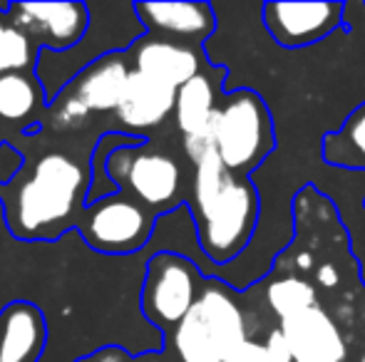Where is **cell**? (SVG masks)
Returning a JSON list of instances; mask_svg holds the SVG:
<instances>
[{
  "mask_svg": "<svg viewBox=\"0 0 365 362\" xmlns=\"http://www.w3.org/2000/svg\"><path fill=\"white\" fill-rule=\"evenodd\" d=\"M90 174L60 151L40 156L25 176L0 186L5 228L20 243H53L75 228L77 208H85Z\"/></svg>",
  "mask_w": 365,
  "mask_h": 362,
  "instance_id": "cell-1",
  "label": "cell"
},
{
  "mask_svg": "<svg viewBox=\"0 0 365 362\" xmlns=\"http://www.w3.org/2000/svg\"><path fill=\"white\" fill-rule=\"evenodd\" d=\"M192 218L199 251L214 266L234 261L249 246L259 223V193L254 183L231 174L214 147L194 161Z\"/></svg>",
  "mask_w": 365,
  "mask_h": 362,
  "instance_id": "cell-2",
  "label": "cell"
},
{
  "mask_svg": "<svg viewBox=\"0 0 365 362\" xmlns=\"http://www.w3.org/2000/svg\"><path fill=\"white\" fill-rule=\"evenodd\" d=\"M246 340V320L239 303L212 275L204 280L189 315L174 328L172 348L179 362H234Z\"/></svg>",
  "mask_w": 365,
  "mask_h": 362,
  "instance_id": "cell-3",
  "label": "cell"
},
{
  "mask_svg": "<svg viewBox=\"0 0 365 362\" xmlns=\"http://www.w3.org/2000/svg\"><path fill=\"white\" fill-rule=\"evenodd\" d=\"M212 144L221 164L244 179L274 151V119L259 92L244 87L224 97L212 122Z\"/></svg>",
  "mask_w": 365,
  "mask_h": 362,
  "instance_id": "cell-4",
  "label": "cell"
},
{
  "mask_svg": "<svg viewBox=\"0 0 365 362\" xmlns=\"http://www.w3.org/2000/svg\"><path fill=\"white\" fill-rule=\"evenodd\" d=\"M202 266L174 251L149 256L145 280L140 288L142 318L159 333H169L182 323L202 293Z\"/></svg>",
  "mask_w": 365,
  "mask_h": 362,
  "instance_id": "cell-5",
  "label": "cell"
},
{
  "mask_svg": "<svg viewBox=\"0 0 365 362\" xmlns=\"http://www.w3.org/2000/svg\"><path fill=\"white\" fill-rule=\"evenodd\" d=\"M82 241L102 256H137L157 228V218L127 193H115L80 213Z\"/></svg>",
  "mask_w": 365,
  "mask_h": 362,
  "instance_id": "cell-6",
  "label": "cell"
},
{
  "mask_svg": "<svg viewBox=\"0 0 365 362\" xmlns=\"http://www.w3.org/2000/svg\"><path fill=\"white\" fill-rule=\"evenodd\" d=\"M132 65L127 53H110L97 63H90L80 75L58 95L55 115L60 124H73L87 115H105L117 112L127 82H130ZM50 105V107H53Z\"/></svg>",
  "mask_w": 365,
  "mask_h": 362,
  "instance_id": "cell-7",
  "label": "cell"
},
{
  "mask_svg": "<svg viewBox=\"0 0 365 362\" xmlns=\"http://www.w3.org/2000/svg\"><path fill=\"white\" fill-rule=\"evenodd\" d=\"M8 18L38 50L68 53L87 38L92 25L87 3H15L8 5Z\"/></svg>",
  "mask_w": 365,
  "mask_h": 362,
  "instance_id": "cell-8",
  "label": "cell"
},
{
  "mask_svg": "<svg viewBox=\"0 0 365 362\" xmlns=\"http://www.w3.org/2000/svg\"><path fill=\"white\" fill-rule=\"evenodd\" d=\"M346 18L343 3H266L264 25L279 48H311L331 38Z\"/></svg>",
  "mask_w": 365,
  "mask_h": 362,
  "instance_id": "cell-9",
  "label": "cell"
},
{
  "mask_svg": "<svg viewBox=\"0 0 365 362\" xmlns=\"http://www.w3.org/2000/svg\"><path fill=\"white\" fill-rule=\"evenodd\" d=\"M135 13L147 35L182 45H202L217 28L209 3H135Z\"/></svg>",
  "mask_w": 365,
  "mask_h": 362,
  "instance_id": "cell-10",
  "label": "cell"
},
{
  "mask_svg": "<svg viewBox=\"0 0 365 362\" xmlns=\"http://www.w3.org/2000/svg\"><path fill=\"white\" fill-rule=\"evenodd\" d=\"M132 60V68L137 73L147 75L152 80L169 85V87L179 90L202 75V53L194 45L172 43V40L154 38V35H145L140 38L130 50H127Z\"/></svg>",
  "mask_w": 365,
  "mask_h": 362,
  "instance_id": "cell-11",
  "label": "cell"
},
{
  "mask_svg": "<svg viewBox=\"0 0 365 362\" xmlns=\"http://www.w3.org/2000/svg\"><path fill=\"white\" fill-rule=\"evenodd\" d=\"M293 362H343L348 355L338 325L323 308H308L281 323Z\"/></svg>",
  "mask_w": 365,
  "mask_h": 362,
  "instance_id": "cell-12",
  "label": "cell"
},
{
  "mask_svg": "<svg viewBox=\"0 0 365 362\" xmlns=\"http://www.w3.org/2000/svg\"><path fill=\"white\" fill-rule=\"evenodd\" d=\"M217 92L209 75H197L177 90L174 119L184 134V149L192 161L212 149V122L217 115Z\"/></svg>",
  "mask_w": 365,
  "mask_h": 362,
  "instance_id": "cell-13",
  "label": "cell"
},
{
  "mask_svg": "<svg viewBox=\"0 0 365 362\" xmlns=\"http://www.w3.org/2000/svg\"><path fill=\"white\" fill-rule=\"evenodd\" d=\"M48 318L38 305L15 300L0 310V360L40 362L48 345Z\"/></svg>",
  "mask_w": 365,
  "mask_h": 362,
  "instance_id": "cell-14",
  "label": "cell"
},
{
  "mask_svg": "<svg viewBox=\"0 0 365 362\" xmlns=\"http://www.w3.org/2000/svg\"><path fill=\"white\" fill-rule=\"evenodd\" d=\"M174 105H177V90L132 68L125 97L117 107V119L132 132H147L169 119Z\"/></svg>",
  "mask_w": 365,
  "mask_h": 362,
  "instance_id": "cell-15",
  "label": "cell"
},
{
  "mask_svg": "<svg viewBox=\"0 0 365 362\" xmlns=\"http://www.w3.org/2000/svg\"><path fill=\"white\" fill-rule=\"evenodd\" d=\"M323 161L338 169L365 171V102L346 117L336 132H328L321 142Z\"/></svg>",
  "mask_w": 365,
  "mask_h": 362,
  "instance_id": "cell-16",
  "label": "cell"
},
{
  "mask_svg": "<svg viewBox=\"0 0 365 362\" xmlns=\"http://www.w3.org/2000/svg\"><path fill=\"white\" fill-rule=\"evenodd\" d=\"M45 95L38 92V80L28 73H10L0 78V119L25 122L35 115Z\"/></svg>",
  "mask_w": 365,
  "mask_h": 362,
  "instance_id": "cell-17",
  "label": "cell"
},
{
  "mask_svg": "<svg viewBox=\"0 0 365 362\" xmlns=\"http://www.w3.org/2000/svg\"><path fill=\"white\" fill-rule=\"evenodd\" d=\"M266 303L276 313V318L284 320L293 318V315L303 313L308 308H316V288L308 280L296 278V275H286V278H276L266 288Z\"/></svg>",
  "mask_w": 365,
  "mask_h": 362,
  "instance_id": "cell-18",
  "label": "cell"
},
{
  "mask_svg": "<svg viewBox=\"0 0 365 362\" xmlns=\"http://www.w3.org/2000/svg\"><path fill=\"white\" fill-rule=\"evenodd\" d=\"M38 55L40 50L33 40L8 18V8L0 10V78L10 73H28L38 65Z\"/></svg>",
  "mask_w": 365,
  "mask_h": 362,
  "instance_id": "cell-19",
  "label": "cell"
},
{
  "mask_svg": "<svg viewBox=\"0 0 365 362\" xmlns=\"http://www.w3.org/2000/svg\"><path fill=\"white\" fill-rule=\"evenodd\" d=\"M25 169V159L13 144H0V186H10Z\"/></svg>",
  "mask_w": 365,
  "mask_h": 362,
  "instance_id": "cell-20",
  "label": "cell"
},
{
  "mask_svg": "<svg viewBox=\"0 0 365 362\" xmlns=\"http://www.w3.org/2000/svg\"><path fill=\"white\" fill-rule=\"evenodd\" d=\"M266 350H269V355H271V360H274V362H293L289 340L284 338L281 328L271 330V335L266 338Z\"/></svg>",
  "mask_w": 365,
  "mask_h": 362,
  "instance_id": "cell-21",
  "label": "cell"
},
{
  "mask_svg": "<svg viewBox=\"0 0 365 362\" xmlns=\"http://www.w3.org/2000/svg\"><path fill=\"white\" fill-rule=\"evenodd\" d=\"M234 362H274L266 350V345L256 343V340H246V345L241 348V353L236 355Z\"/></svg>",
  "mask_w": 365,
  "mask_h": 362,
  "instance_id": "cell-22",
  "label": "cell"
},
{
  "mask_svg": "<svg viewBox=\"0 0 365 362\" xmlns=\"http://www.w3.org/2000/svg\"><path fill=\"white\" fill-rule=\"evenodd\" d=\"M318 283L323 285V288H333V285H338V271L333 263H323L321 268H318Z\"/></svg>",
  "mask_w": 365,
  "mask_h": 362,
  "instance_id": "cell-23",
  "label": "cell"
},
{
  "mask_svg": "<svg viewBox=\"0 0 365 362\" xmlns=\"http://www.w3.org/2000/svg\"><path fill=\"white\" fill-rule=\"evenodd\" d=\"M361 362H365V355H363V358H361Z\"/></svg>",
  "mask_w": 365,
  "mask_h": 362,
  "instance_id": "cell-24",
  "label": "cell"
},
{
  "mask_svg": "<svg viewBox=\"0 0 365 362\" xmlns=\"http://www.w3.org/2000/svg\"><path fill=\"white\" fill-rule=\"evenodd\" d=\"M363 206H365V198H363Z\"/></svg>",
  "mask_w": 365,
  "mask_h": 362,
  "instance_id": "cell-25",
  "label": "cell"
},
{
  "mask_svg": "<svg viewBox=\"0 0 365 362\" xmlns=\"http://www.w3.org/2000/svg\"><path fill=\"white\" fill-rule=\"evenodd\" d=\"M147 362H154V360H147Z\"/></svg>",
  "mask_w": 365,
  "mask_h": 362,
  "instance_id": "cell-26",
  "label": "cell"
},
{
  "mask_svg": "<svg viewBox=\"0 0 365 362\" xmlns=\"http://www.w3.org/2000/svg\"><path fill=\"white\" fill-rule=\"evenodd\" d=\"M0 362H3V360H0Z\"/></svg>",
  "mask_w": 365,
  "mask_h": 362,
  "instance_id": "cell-27",
  "label": "cell"
}]
</instances>
